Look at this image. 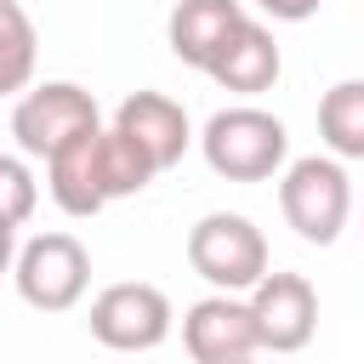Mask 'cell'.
<instances>
[{"label":"cell","mask_w":364,"mask_h":364,"mask_svg":"<svg viewBox=\"0 0 364 364\" xmlns=\"http://www.w3.org/2000/svg\"><path fill=\"white\" fill-rule=\"evenodd\" d=\"M154 176L159 171L114 125H91L46 159V188H51L57 210H68V216H97L102 205H114L125 193H142Z\"/></svg>","instance_id":"cell-1"},{"label":"cell","mask_w":364,"mask_h":364,"mask_svg":"<svg viewBox=\"0 0 364 364\" xmlns=\"http://www.w3.org/2000/svg\"><path fill=\"white\" fill-rule=\"evenodd\" d=\"M199 154L216 176L228 182H267L284 171L290 159V131L279 114L256 108V102H233V108H216L199 131Z\"/></svg>","instance_id":"cell-2"},{"label":"cell","mask_w":364,"mask_h":364,"mask_svg":"<svg viewBox=\"0 0 364 364\" xmlns=\"http://www.w3.org/2000/svg\"><path fill=\"white\" fill-rule=\"evenodd\" d=\"M279 210L307 245H336L353 216V182L336 154H301L279 176Z\"/></svg>","instance_id":"cell-3"},{"label":"cell","mask_w":364,"mask_h":364,"mask_svg":"<svg viewBox=\"0 0 364 364\" xmlns=\"http://www.w3.org/2000/svg\"><path fill=\"white\" fill-rule=\"evenodd\" d=\"M188 267L228 296H245L273 262H267V233L239 216V210H210L188 228Z\"/></svg>","instance_id":"cell-4"},{"label":"cell","mask_w":364,"mask_h":364,"mask_svg":"<svg viewBox=\"0 0 364 364\" xmlns=\"http://www.w3.org/2000/svg\"><path fill=\"white\" fill-rule=\"evenodd\" d=\"M11 279H17V296L34 313H68L91 290V256L74 233H34L17 250Z\"/></svg>","instance_id":"cell-5"},{"label":"cell","mask_w":364,"mask_h":364,"mask_svg":"<svg viewBox=\"0 0 364 364\" xmlns=\"http://www.w3.org/2000/svg\"><path fill=\"white\" fill-rule=\"evenodd\" d=\"M102 125L97 114V97L74 80H46V85H28L11 108V136L28 159H51L57 148H68L80 131Z\"/></svg>","instance_id":"cell-6"},{"label":"cell","mask_w":364,"mask_h":364,"mask_svg":"<svg viewBox=\"0 0 364 364\" xmlns=\"http://www.w3.org/2000/svg\"><path fill=\"white\" fill-rule=\"evenodd\" d=\"M171 296L148 279H119V284H102L91 296V336L108 347V353H154L165 336H171Z\"/></svg>","instance_id":"cell-7"},{"label":"cell","mask_w":364,"mask_h":364,"mask_svg":"<svg viewBox=\"0 0 364 364\" xmlns=\"http://www.w3.org/2000/svg\"><path fill=\"white\" fill-rule=\"evenodd\" d=\"M250 324H256V347L262 353H301L318 330V290L307 273H262L250 290Z\"/></svg>","instance_id":"cell-8"},{"label":"cell","mask_w":364,"mask_h":364,"mask_svg":"<svg viewBox=\"0 0 364 364\" xmlns=\"http://www.w3.org/2000/svg\"><path fill=\"white\" fill-rule=\"evenodd\" d=\"M182 347L193 364H245L256 358V324H250V301L245 296H205L182 313Z\"/></svg>","instance_id":"cell-9"},{"label":"cell","mask_w":364,"mask_h":364,"mask_svg":"<svg viewBox=\"0 0 364 364\" xmlns=\"http://www.w3.org/2000/svg\"><path fill=\"white\" fill-rule=\"evenodd\" d=\"M114 131L154 165V171H171L188 142H193V125H188V108L165 91H131L119 108H114Z\"/></svg>","instance_id":"cell-10"},{"label":"cell","mask_w":364,"mask_h":364,"mask_svg":"<svg viewBox=\"0 0 364 364\" xmlns=\"http://www.w3.org/2000/svg\"><path fill=\"white\" fill-rule=\"evenodd\" d=\"M205 74H210L222 91H233V97H262V91H273L279 74H284V57H279L273 28L256 23V17H245V23L222 40V51L210 57Z\"/></svg>","instance_id":"cell-11"},{"label":"cell","mask_w":364,"mask_h":364,"mask_svg":"<svg viewBox=\"0 0 364 364\" xmlns=\"http://www.w3.org/2000/svg\"><path fill=\"white\" fill-rule=\"evenodd\" d=\"M239 23H245V6H239V0H176V6H171V23H165L171 57L205 74L210 57L222 51V40H228Z\"/></svg>","instance_id":"cell-12"},{"label":"cell","mask_w":364,"mask_h":364,"mask_svg":"<svg viewBox=\"0 0 364 364\" xmlns=\"http://www.w3.org/2000/svg\"><path fill=\"white\" fill-rule=\"evenodd\" d=\"M318 136L336 159H364V80H336L318 97Z\"/></svg>","instance_id":"cell-13"},{"label":"cell","mask_w":364,"mask_h":364,"mask_svg":"<svg viewBox=\"0 0 364 364\" xmlns=\"http://www.w3.org/2000/svg\"><path fill=\"white\" fill-rule=\"evenodd\" d=\"M34 63H40L34 17L23 11V0H0V97H23L34 85Z\"/></svg>","instance_id":"cell-14"},{"label":"cell","mask_w":364,"mask_h":364,"mask_svg":"<svg viewBox=\"0 0 364 364\" xmlns=\"http://www.w3.org/2000/svg\"><path fill=\"white\" fill-rule=\"evenodd\" d=\"M34 205H40V182H34L28 159H17V154H0V222L23 228V222L34 216Z\"/></svg>","instance_id":"cell-15"},{"label":"cell","mask_w":364,"mask_h":364,"mask_svg":"<svg viewBox=\"0 0 364 364\" xmlns=\"http://www.w3.org/2000/svg\"><path fill=\"white\" fill-rule=\"evenodd\" d=\"M318 6H324V0H256V11L273 17V23H307Z\"/></svg>","instance_id":"cell-16"},{"label":"cell","mask_w":364,"mask_h":364,"mask_svg":"<svg viewBox=\"0 0 364 364\" xmlns=\"http://www.w3.org/2000/svg\"><path fill=\"white\" fill-rule=\"evenodd\" d=\"M11 262H17V228L0 222V273H11Z\"/></svg>","instance_id":"cell-17"},{"label":"cell","mask_w":364,"mask_h":364,"mask_svg":"<svg viewBox=\"0 0 364 364\" xmlns=\"http://www.w3.org/2000/svg\"><path fill=\"white\" fill-rule=\"evenodd\" d=\"M245 364H256V358H245Z\"/></svg>","instance_id":"cell-18"}]
</instances>
